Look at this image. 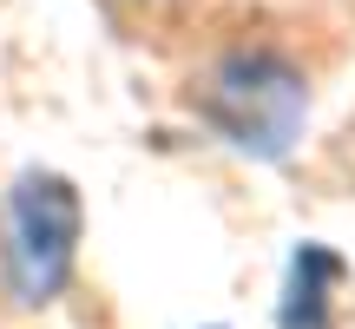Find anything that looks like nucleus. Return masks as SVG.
I'll return each instance as SVG.
<instances>
[{
  "label": "nucleus",
  "mask_w": 355,
  "mask_h": 329,
  "mask_svg": "<svg viewBox=\"0 0 355 329\" xmlns=\"http://www.w3.org/2000/svg\"><path fill=\"white\" fill-rule=\"evenodd\" d=\"M204 112L211 126L224 132L230 145L257 158H277L290 152V139L303 132L309 119V86L283 53L270 47H243V53H224L204 79Z\"/></svg>",
  "instance_id": "f257e3e1"
},
{
  "label": "nucleus",
  "mask_w": 355,
  "mask_h": 329,
  "mask_svg": "<svg viewBox=\"0 0 355 329\" xmlns=\"http://www.w3.org/2000/svg\"><path fill=\"white\" fill-rule=\"evenodd\" d=\"M79 191L60 171H26L7 198V290L13 303H53L60 283L73 277V251H79Z\"/></svg>",
  "instance_id": "f03ea898"
},
{
  "label": "nucleus",
  "mask_w": 355,
  "mask_h": 329,
  "mask_svg": "<svg viewBox=\"0 0 355 329\" xmlns=\"http://www.w3.org/2000/svg\"><path fill=\"white\" fill-rule=\"evenodd\" d=\"M322 283H343V264H336L329 251H316L309 244L303 257H296V277H290V303H283V329H322L329 323V296H322Z\"/></svg>",
  "instance_id": "7ed1b4c3"
}]
</instances>
